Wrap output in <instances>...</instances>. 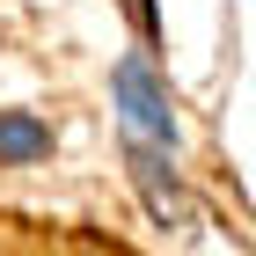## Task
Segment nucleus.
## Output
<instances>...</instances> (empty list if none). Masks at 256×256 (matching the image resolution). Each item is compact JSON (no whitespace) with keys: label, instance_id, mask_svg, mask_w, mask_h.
<instances>
[{"label":"nucleus","instance_id":"1","mask_svg":"<svg viewBox=\"0 0 256 256\" xmlns=\"http://www.w3.org/2000/svg\"><path fill=\"white\" fill-rule=\"evenodd\" d=\"M110 102H118L124 139L176 154V102H168V80L154 74L146 52H124V59H118V74H110Z\"/></svg>","mask_w":256,"mask_h":256},{"label":"nucleus","instance_id":"2","mask_svg":"<svg viewBox=\"0 0 256 256\" xmlns=\"http://www.w3.org/2000/svg\"><path fill=\"white\" fill-rule=\"evenodd\" d=\"M124 161H132V183L139 198H146V212L161 220V227H176L190 205H183V176H176V154H161V146H139V139H124Z\"/></svg>","mask_w":256,"mask_h":256},{"label":"nucleus","instance_id":"3","mask_svg":"<svg viewBox=\"0 0 256 256\" xmlns=\"http://www.w3.org/2000/svg\"><path fill=\"white\" fill-rule=\"evenodd\" d=\"M52 154V124L22 118V110H0V161L8 168H30V161Z\"/></svg>","mask_w":256,"mask_h":256}]
</instances>
